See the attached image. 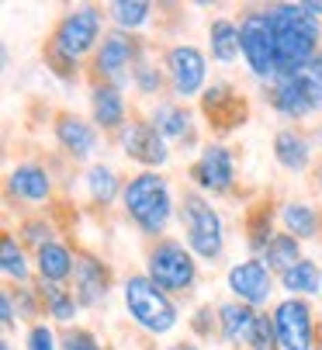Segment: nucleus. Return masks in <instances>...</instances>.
Masks as SVG:
<instances>
[{"instance_id": "1", "label": "nucleus", "mask_w": 322, "mask_h": 350, "mask_svg": "<svg viewBox=\"0 0 322 350\" xmlns=\"http://www.w3.org/2000/svg\"><path fill=\"white\" fill-rule=\"evenodd\" d=\"M271 28H274L281 77H288L295 70H305L312 63V56H315L319 38H322L319 18L305 4H281V8H271Z\"/></svg>"}, {"instance_id": "2", "label": "nucleus", "mask_w": 322, "mask_h": 350, "mask_svg": "<svg viewBox=\"0 0 322 350\" xmlns=\"http://www.w3.org/2000/svg\"><path fill=\"white\" fill-rule=\"evenodd\" d=\"M125 208L135 219V226L149 236L163 232V226L170 222V191L163 184V177L156 174H139L135 180H129L125 187Z\"/></svg>"}, {"instance_id": "3", "label": "nucleus", "mask_w": 322, "mask_h": 350, "mask_svg": "<svg viewBox=\"0 0 322 350\" xmlns=\"http://www.w3.org/2000/svg\"><path fill=\"white\" fill-rule=\"evenodd\" d=\"M125 309L149 333H167L177 323V309L170 306L163 288L152 284L149 278H129L125 281Z\"/></svg>"}, {"instance_id": "4", "label": "nucleus", "mask_w": 322, "mask_h": 350, "mask_svg": "<svg viewBox=\"0 0 322 350\" xmlns=\"http://www.w3.org/2000/svg\"><path fill=\"white\" fill-rule=\"evenodd\" d=\"M271 101L284 118H305V115L319 111L322 108V70H319V63L281 77L274 83Z\"/></svg>"}, {"instance_id": "5", "label": "nucleus", "mask_w": 322, "mask_h": 350, "mask_svg": "<svg viewBox=\"0 0 322 350\" xmlns=\"http://www.w3.org/2000/svg\"><path fill=\"white\" fill-rule=\"evenodd\" d=\"M239 53L246 56V63L256 77H281L271 11H253V14L243 18V25H239Z\"/></svg>"}, {"instance_id": "6", "label": "nucleus", "mask_w": 322, "mask_h": 350, "mask_svg": "<svg viewBox=\"0 0 322 350\" xmlns=\"http://www.w3.org/2000/svg\"><path fill=\"white\" fill-rule=\"evenodd\" d=\"M184 232H187V246L198 257L215 260L222 254V219L215 215V208L201 194L184 198Z\"/></svg>"}, {"instance_id": "7", "label": "nucleus", "mask_w": 322, "mask_h": 350, "mask_svg": "<svg viewBox=\"0 0 322 350\" xmlns=\"http://www.w3.org/2000/svg\"><path fill=\"white\" fill-rule=\"evenodd\" d=\"M198 278L194 257L180 243H159L149 254V281L159 284L163 291H184Z\"/></svg>"}, {"instance_id": "8", "label": "nucleus", "mask_w": 322, "mask_h": 350, "mask_svg": "<svg viewBox=\"0 0 322 350\" xmlns=\"http://www.w3.org/2000/svg\"><path fill=\"white\" fill-rule=\"evenodd\" d=\"M97 31H100V14L94 11V8H80V11H73L63 25H59V31H56V56H63V59H77V56H83L87 49L97 42Z\"/></svg>"}, {"instance_id": "9", "label": "nucleus", "mask_w": 322, "mask_h": 350, "mask_svg": "<svg viewBox=\"0 0 322 350\" xmlns=\"http://www.w3.org/2000/svg\"><path fill=\"white\" fill-rule=\"evenodd\" d=\"M281 350H312V312L301 298H288L274 312Z\"/></svg>"}, {"instance_id": "10", "label": "nucleus", "mask_w": 322, "mask_h": 350, "mask_svg": "<svg viewBox=\"0 0 322 350\" xmlns=\"http://www.w3.org/2000/svg\"><path fill=\"white\" fill-rule=\"evenodd\" d=\"M229 288L243 306H260L271 298V267L263 260H246L229 271Z\"/></svg>"}, {"instance_id": "11", "label": "nucleus", "mask_w": 322, "mask_h": 350, "mask_svg": "<svg viewBox=\"0 0 322 350\" xmlns=\"http://www.w3.org/2000/svg\"><path fill=\"white\" fill-rule=\"evenodd\" d=\"M167 66H170L174 90H177L180 97H191V94L201 90V83H204V56L198 53L194 45H177V49H170Z\"/></svg>"}, {"instance_id": "12", "label": "nucleus", "mask_w": 322, "mask_h": 350, "mask_svg": "<svg viewBox=\"0 0 322 350\" xmlns=\"http://www.w3.org/2000/svg\"><path fill=\"white\" fill-rule=\"evenodd\" d=\"M194 180L204 191H229L232 187V153L226 146H208L194 163Z\"/></svg>"}, {"instance_id": "13", "label": "nucleus", "mask_w": 322, "mask_h": 350, "mask_svg": "<svg viewBox=\"0 0 322 350\" xmlns=\"http://www.w3.org/2000/svg\"><path fill=\"white\" fill-rule=\"evenodd\" d=\"M122 146H125V153L146 167H156V163H163L167 160V146H163V135L156 132V125H129L125 135H122Z\"/></svg>"}, {"instance_id": "14", "label": "nucleus", "mask_w": 322, "mask_h": 350, "mask_svg": "<svg viewBox=\"0 0 322 350\" xmlns=\"http://www.w3.org/2000/svg\"><path fill=\"white\" fill-rule=\"evenodd\" d=\"M256 312L243 302H229L219 309V326H222V336L226 343L232 347H250L253 343V329H256Z\"/></svg>"}, {"instance_id": "15", "label": "nucleus", "mask_w": 322, "mask_h": 350, "mask_svg": "<svg viewBox=\"0 0 322 350\" xmlns=\"http://www.w3.org/2000/svg\"><path fill=\"white\" fill-rule=\"evenodd\" d=\"M132 56H135L132 38H125V35H107V38L100 42V53H97V70H100L104 77H111V80H122L125 70H129V63H132Z\"/></svg>"}, {"instance_id": "16", "label": "nucleus", "mask_w": 322, "mask_h": 350, "mask_svg": "<svg viewBox=\"0 0 322 350\" xmlns=\"http://www.w3.org/2000/svg\"><path fill=\"white\" fill-rule=\"evenodd\" d=\"M73 278H77V298H80V306H97L104 291H107V274L97 260L90 257H80L77 267H73Z\"/></svg>"}, {"instance_id": "17", "label": "nucleus", "mask_w": 322, "mask_h": 350, "mask_svg": "<svg viewBox=\"0 0 322 350\" xmlns=\"http://www.w3.org/2000/svg\"><path fill=\"white\" fill-rule=\"evenodd\" d=\"M11 191L18 198H25V202H42L49 194V174L38 163H21L11 174Z\"/></svg>"}, {"instance_id": "18", "label": "nucleus", "mask_w": 322, "mask_h": 350, "mask_svg": "<svg viewBox=\"0 0 322 350\" xmlns=\"http://www.w3.org/2000/svg\"><path fill=\"white\" fill-rule=\"evenodd\" d=\"M73 257H70V250L66 246H59V243H45V246H38V274H42V281H63V278H70L73 274Z\"/></svg>"}, {"instance_id": "19", "label": "nucleus", "mask_w": 322, "mask_h": 350, "mask_svg": "<svg viewBox=\"0 0 322 350\" xmlns=\"http://www.w3.org/2000/svg\"><path fill=\"white\" fill-rule=\"evenodd\" d=\"M90 105H94V122H97L100 129L122 125V118H125V101H122L118 87H97Z\"/></svg>"}, {"instance_id": "20", "label": "nucleus", "mask_w": 322, "mask_h": 350, "mask_svg": "<svg viewBox=\"0 0 322 350\" xmlns=\"http://www.w3.org/2000/svg\"><path fill=\"white\" fill-rule=\"evenodd\" d=\"M56 135H59V142L70 149L73 157H87L90 149H94V142H97V135H94V129L87 125V122H80V118H59V125H56Z\"/></svg>"}, {"instance_id": "21", "label": "nucleus", "mask_w": 322, "mask_h": 350, "mask_svg": "<svg viewBox=\"0 0 322 350\" xmlns=\"http://www.w3.org/2000/svg\"><path fill=\"white\" fill-rule=\"evenodd\" d=\"M274 153H278V163L281 167H288V170H305V163H308V142L298 135V132H281L278 139H274Z\"/></svg>"}, {"instance_id": "22", "label": "nucleus", "mask_w": 322, "mask_h": 350, "mask_svg": "<svg viewBox=\"0 0 322 350\" xmlns=\"http://www.w3.org/2000/svg\"><path fill=\"white\" fill-rule=\"evenodd\" d=\"M298 260H301V257H298V239H295L291 232L274 236L271 243L263 246V264H267V267H278L281 274H284V271H291Z\"/></svg>"}, {"instance_id": "23", "label": "nucleus", "mask_w": 322, "mask_h": 350, "mask_svg": "<svg viewBox=\"0 0 322 350\" xmlns=\"http://www.w3.org/2000/svg\"><path fill=\"white\" fill-rule=\"evenodd\" d=\"M211 56L219 63H232L236 53H239V28L232 21H211Z\"/></svg>"}, {"instance_id": "24", "label": "nucleus", "mask_w": 322, "mask_h": 350, "mask_svg": "<svg viewBox=\"0 0 322 350\" xmlns=\"http://www.w3.org/2000/svg\"><path fill=\"white\" fill-rule=\"evenodd\" d=\"M281 281H284V288H288V291L315 295V291H319V267H315L312 260H298L291 271H284V274H281Z\"/></svg>"}, {"instance_id": "25", "label": "nucleus", "mask_w": 322, "mask_h": 350, "mask_svg": "<svg viewBox=\"0 0 322 350\" xmlns=\"http://www.w3.org/2000/svg\"><path fill=\"white\" fill-rule=\"evenodd\" d=\"M152 122H156V132L159 135H170V139H180L184 132H187V111L180 108V105H159L156 108V115H152Z\"/></svg>"}, {"instance_id": "26", "label": "nucleus", "mask_w": 322, "mask_h": 350, "mask_svg": "<svg viewBox=\"0 0 322 350\" xmlns=\"http://www.w3.org/2000/svg\"><path fill=\"white\" fill-rule=\"evenodd\" d=\"M87 187H90L94 202L107 205L115 198V191H118V177H115V170H107V167H90L87 170Z\"/></svg>"}, {"instance_id": "27", "label": "nucleus", "mask_w": 322, "mask_h": 350, "mask_svg": "<svg viewBox=\"0 0 322 350\" xmlns=\"http://www.w3.org/2000/svg\"><path fill=\"white\" fill-rule=\"evenodd\" d=\"M284 226L295 239L298 236H315V212L308 205H288L284 208Z\"/></svg>"}, {"instance_id": "28", "label": "nucleus", "mask_w": 322, "mask_h": 350, "mask_svg": "<svg viewBox=\"0 0 322 350\" xmlns=\"http://www.w3.org/2000/svg\"><path fill=\"white\" fill-rule=\"evenodd\" d=\"M0 264H4V274H8V278H18V281H25V274H28V264H25V254L18 250V243H14L11 236H4V243H0Z\"/></svg>"}, {"instance_id": "29", "label": "nucleus", "mask_w": 322, "mask_h": 350, "mask_svg": "<svg viewBox=\"0 0 322 350\" xmlns=\"http://www.w3.org/2000/svg\"><path fill=\"white\" fill-rule=\"evenodd\" d=\"M45 298H49V312L52 319H59V323H70L77 316V302H73V295H66L63 288H45Z\"/></svg>"}, {"instance_id": "30", "label": "nucleus", "mask_w": 322, "mask_h": 350, "mask_svg": "<svg viewBox=\"0 0 322 350\" xmlns=\"http://www.w3.org/2000/svg\"><path fill=\"white\" fill-rule=\"evenodd\" d=\"M111 11H115V21L122 28H139L149 18V4H139V0H118Z\"/></svg>"}, {"instance_id": "31", "label": "nucleus", "mask_w": 322, "mask_h": 350, "mask_svg": "<svg viewBox=\"0 0 322 350\" xmlns=\"http://www.w3.org/2000/svg\"><path fill=\"white\" fill-rule=\"evenodd\" d=\"M274 336H278L274 319L260 316V319H256V329H253V343H250V350H274Z\"/></svg>"}, {"instance_id": "32", "label": "nucleus", "mask_w": 322, "mask_h": 350, "mask_svg": "<svg viewBox=\"0 0 322 350\" xmlns=\"http://www.w3.org/2000/svg\"><path fill=\"white\" fill-rule=\"evenodd\" d=\"M28 350H56V336H52V329L49 326H31Z\"/></svg>"}, {"instance_id": "33", "label": "nucleus", "mask_w": 322, "mask_h": 350, "mask_svg": "<svg viewBox=\"0 0 322 350\" xmlns=\"http://www.w3.org/2000/svg\"><path fill=\"white\" fill-rule=\"evenodd\" d=\"M135 83H139L142 94H152V90L159 87V73H156L152 66H139V70H135Z\"/></svg>"}, {"instance_id": "34", "label": "nucleus", "mask_w": 322, "mask_h": 350, "mask_svg": "<svg viewBox=\"0 0 322 350\" xmlns=\"http://www.w3.org/2000/svg\"><path fill=\"white\" fill-rule=\"evenodd\" d=\"M63 350H100V347L94 343L90 333H70V336L63 340Z\"/></svg>"}, {"instance_id": "35", "label": "nucleus", "mask_w": 322, "mask_h": 350, "mask_svg": "<svg viewBox=\"0 0 322 350\" xmlns=\"http://www.w3.org/2000/svg\"><path fill=\"white\" fill-rule=\"evenodd\" d=\"M0 312H4V326H14V306H11V295L8 291L0 295Z\"/></svg>"}, {"instance_id": "36", "label": "nucleus", "mask_w": 322, "mask_h": 350, "mask_svg": "<svg viewBox=\"0 0 322 350\" xmlns=\"http://www.w3.org/2000/svg\"><path fill=\"white\" fill-rule=\"evenodd\" d=\"M170 350H198V347H191V343H177V347H170Z\"/></svg>"}, {"instance_id": "37", "label": "nucleus", "mask_w": 322, "mask_h": 350, "mask_svg": "<svg viewBox=\"0 0 322 350\" xmlns=\"http://www.w3.org/2000/svg\"><path fill=\"white\" fill-rule=\"evenodd\" d=\"M0 350H11V347H8V343H4V347H0Z\"/></svg>"}, {"instance_id": "38", "label": "nucleus", "mask_w": 322, "mask_h": 350, "mask_svg": "<svg viewBox=\"0 0 322 350\" xmlns=\"http://www.w3.org/2000/svg\"><path fill=\"white\" fill-rule=\"evenodd\" d=\"M319 70H322V56H319Z\"/></svg>"}, {"instance_id": "39", "label": "nucleus", "mask_w": 322, "mask_h": 350, "mask_svg": "<svg viewBox=\"0 0 322 350\" xmlns=\"http://www.w3.org/2000/svg\"><path fill=\"white\" fill-rule=\"evenodd\" d=\"M315 350H322V343H319V347H315Z\"/></svg>"}]
</instances>
